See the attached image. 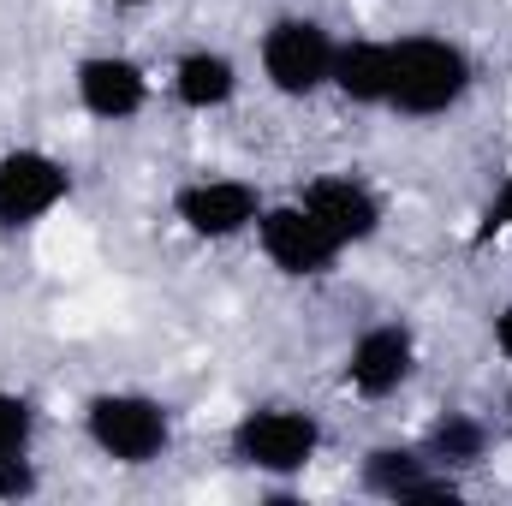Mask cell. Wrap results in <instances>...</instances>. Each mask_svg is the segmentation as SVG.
<instances>
[{
    "label": "cell",
    "instance_id": "cell-19",
    "mask_svg": "<svg viewBox=\"0 0 512 506\" xmlns=\"http://www.w3.org/2000/svg\"><path fill=\"white\" fill-rule=\"evenodd\" d=\"M114 6H149V0H114Z\"/></svg>",
    "mask_w": 512,
    "mask_h": 506
},
{
    "label": "cell",
    "instance_id": "cell-20",
    "mask_svg": "<svg viewBox=\"0 0 512 506\" xmlns=\"http://www.w3.org/2000/svg\"><path fill=\"white\" fill-rule=\"evenodd\" d=\"M507 405H512V399H507Z\"/></svg>",
    "mask_w": 512,
    "mask_h": 506
},
{
    "label": "cell",
    "instance_id": "cell-17",
    "mask_svg": "<svg viewBox=\"0 0 512 506\" xmlns=\"http://www.w3.org/2000/svg\"><path fill=\"white\" fill-rule=\"evenodd\" d=\"M483 233H512V179L495 191V203H489V215H483Z\"/></svg>",
    "mask_w": 512,
    "mask_h": 506
},
{
    "label": "cell",
    "instance_id": "cell-6",
    "mask_svg": "<svg viewBox=\"0 0 512 506\" xmlns=\"http://www.w3.org/2000/svg\"><path fill=\"white\" fill-rule=\"evenodd\" d=\"M256 239H262V251H268V262H274L280 274H298V280L328 274V268H334V256H340V245L310 221V209H304V203L262 209V215H256Z\"/></svg>",
    "mask_w": 512,
    "mask_h": 506
},
{
    "label": "cell",
    "instance_id": "cell-2",
    "mask_svg": "<svg viewBox=\"0 0 512 506\" xmlns=\"http://www.w3.org/2000/svg\"><path fill=\"white\" fill-rule=\"evenodd\" d=\"M84 429H90V441H96L114 465H149V459H161L167 441H173L167 405L149 399V393H96L90 411H84Z\"/></svg>",
    "mask_w": 512,
    "mask_h": 506
},
{
    "label": "cell",
    "instance_id": "cell-12",
    "mask_svg": "<svg viewBox=\"0 0 512 506\" xmlns=\"http://www.w3.org/2000/svg\"><path fill=\"white\" fill-rule=\"evenodd\" d=\"M328 84H334L346 102L387 108V96H393V42H346V48H334Z\"/></svg>",
    "mask_w": 512,
    "mask_h": 506
},
{
    "label": "cell",
    "instance_id": "cell-8",
    "mask_svg": "<svg viewBox=\"0 0 512 506\" xmlns=\"http://www.w3.org/2000/svg\"><path fill=\"white\" fill-rule=\"evenodd\" d=\"M298 203L310 209V221H316L340 251H346V245H364V239L382 227V203H376V191L358 185V179H310Z\"/></svg>",
    "mask_w": 512,
    "mask_h": 506
},
{
    "label": "cell",
    "instance_id": "cell-16",
    "mask_svg": "<svg viewBox=\"0 0 512 506\" xmlns=\"http://www.w3.org/2000/svg\"><path fill=\"white\" fill-rule=\"evenodd\" d=\"M36 495V465L24 453H0V501H24Z\"/></svg>",
    "mask_w": 512,
    "mask_h": 506
},
{
    "label": "cell",
    "instance_id": "cell-1",
    "mask_svg": "<svg viewBox=\"0 0 512 506\" xmlns=\"http://www.w3.org/2000/svg\"><path fill=\"white\" fill-rule=\"evenodd\" d=\"M465 90H471L465 48H453L441 36L393 42V96H387V108H399L411 120H429V114H447Z\"/></svg>",
    "mask_w": 512,
    "mask_h": 506
},
{
    "label": "cell",
    "instance_id": "cell-5",
    "mask_svg": "<svg viewBox=\"0 0 512 506\" xmlns=\"http://www.w3.org/2000/svg\"><path fill=\"white\" fill-rule=\"evenodd\" d=\"M66 191H72V173L48 149H12V155H0V233L36 227L48 209L66 203Z\"/></svg>",
    "mask_w": 512,
    "mask_h": 506
},
{
    "label": "cell",
    "instance_id": "cell-7",
    "mask_svg": "<svg viewBox=\"0 0 512 506\" xmlns=\"http://www.w3.org/2000/svg\"><path fill=\"white\" fill-rule=\"evenodd\" d=\"M173 215L197 239H233V233L256 227L262 197H256V185H245V179H197V185H185L173 197Z\"/></svg>",
    "mask_w": 512,
    "mask_h": 506
},
{
    "label": "cell",
    "instance_id": "cell-4",
    "mask_svg": "<svg viewBox=\"0 0 512 506\" xmlns=\"http://www.w3.org/2000/svg\"><path fill=\"white\" fill-rule=\"evenodd\" d=\"M262 72L280 96H316L334 72V36L316 18H280L262 36Z\"/></svg>",
    "mask_w": 512,
    "mask_h": 506
},
{
    "label": "cell",
    "instance_id": "cell-18",
    "mask_svg": "<svg viewBox=\"0 0 512 506\" xmlns=\"http://www.w3.org/2000/svg\"><path fill=\"white\" fill-rule=\"evenodd\" d=\"M495 346L507 352V364H512V304L501 310V316H495Z\"/></svg>",
    "mask_w": 512,
    "mask_h": 506
},
{
    "label": "cell",
    "instance_id": "cell-3",
    "mask_svg": "<svg viewBox=\"0 0 512 506\" xmlns=\"http://www.w3.org/2000/svg\"><path fill=\"white\" fill-rule=\"evenodd\" d=\"M316 447H322L316 417L286 411V405H262V411H251V417L233 429V453H239L245 465H256V471H274V477L304 471V465L316 459Z\"/></svg>",
    "mask_w": 512,
    "mask_h": 506
},
{
    "label": "cell",
    "instance_id": "cell-14",
    "mask_svg": "<svg viewBox=\"0 0 512 506\" xmlns=\"http://www.w3.org/2000/svg\"><path fill=\"white\" fill-rule=\"evenodd\" d=\"M483 447H489V429H483L477 417H465V411H447V417L429 429V459H435V465H477Z\"/></svg>",
    "mask_w": 512,
    "mask_h": 506
},
{
    "label": "cell",
    "instance_id": "cell-9",
    "mask_svg": "<svg viewBox=\"0 0 512 506\" xmlns=\"http://www.w3.org/2000/svg\"><path fill=\"white\" fill-rule=\"evenodd\" d=\"M78 102H84L90 120L120 126V120H131V114H143L149 78H143V66L126 60V54H90V60L78 66Z\"/></svg>",
    "mask_w": 512,
    "mask_h": 506
},
{
    "label": "cell",
    "instance_id": "cell-15",
    "mask_svg": "<svg viewBox=\"0 0 512 506\" xmlns=\"http://www.w3.org/2000/svg\"><path fill=\"white\" fill-rule=\"evenodd\" d=\"M30 435H36V411L0 387V453H30Z\"/></svg>",
    "mask_w": 512,
    "mask_h": 506
},
{
    "label": "cell",
    "instance_id": "cell-13",
    "mask_svg": "<svg viewBox=\"0 0 512 506\" xmlns=\"http://www.w3.org/2000/svg\"><path fill=\"white\" fill-rule=\"evenodd\" d=\"M239 90V66L215 48H197L173 66V96L191 108V114H209V108H227Z\"/></svg>",
    "mask_w": 512,
    "mask_h": 506
},
{
    "label": "cell",
    "instance_id": "cell-10",
    "mask_svg": "<svg viewBox=\"0 0 512 506\" xmlns=\"http://www.w3.org/2000/svg\"><path fill=\"white\" fill-rule=\"evenodd\" d=\"M364 489L370 495H387V501H459V483L447 477V465L435 471V459L411 453V447H376L364 459Z\"/></svg>",
    "mask_w": 512,
    "mask_h": 506
},
{
    "label": "cell",
    "instance_id": "cell-11",
    "mask_svg": "<svg viewBox=\"0 0 512 506\" xmlns=\"http://www.w3.org/2000/svg\"><path fill=\"white\" fill-rule=\"evenodd\" d=\"M411 364H417L411 334H405L399 322H382V328H370V334L352 346V358H346V381H352L364 399H387V393L405 387Z\"/></svg>",
    "mask_w": 512,
    "mask_h": 506
}]
</instances>
